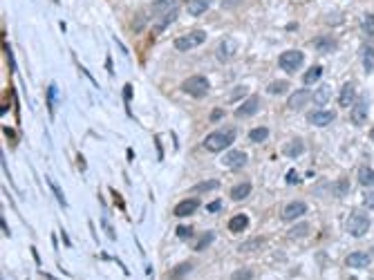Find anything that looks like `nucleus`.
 <instances>
[{"mask_svg": "<svg viewBox=\"0 0 374 280\" xmlns=\"http://www.w3.org/2000/svg\"><path fill=\"white\" fill-rule=\"evenodd\" d=\"M236 142V130H215V132L206 134L204 139V148L211 153H220L224 151V148H229L231 144Z\"/></svg>", "mask_w": 374, "mask_h": 280, "instance_id": "obj_1", "label": "nucleus"}, {"mask_svg": "<svg viewBox=\"0 0 374 280\" xmlns=\"http://www.w3.org/2000/svg\"><path fill=\"white\" fill-rule=\"evenodd\" d=\"M209 88H211L209 79H206V76H202V74L189 76V79L184 81V85H181V90H184L186 94L195 96V99H202V96L209 94Z\"/></svg>", "mask_w": 374, "mask_h": 280, "instance_id": "obj_2", "label": "nucleus"}, {"mask_svg": "<svg viewBox=\"0 0 374 280\" xmlns=\"http://www.w3.org/2000/svg\"><path fill=\"white\" fill-rule=\"evenodd\" d=\"M347 231L352 238H363V235L370 231V218H367L365 213H361V211L352 213L347 220Z\"/></svg>", "mask_w": 374, "mask_h": 280, "instance_id": "obj_3", "label": "nucleus"}, {"mask_svg": "<svg viewBox=\"0 0 374 280\" xmlns=\"http://www.w3.org/2000/svg\"><path fill=\"white\" fill-rule=\"evenodd\" d=\"M305 63V54L300 50H289V52H282L280 59H278V65H280V70L285 72H291L294 74L296 70H300V65Z\"/></svg>", "mask_w": 374, "mask_h": 280, "instance_id": "obj_4", "label": "nucleus"}, {"mask_svg": "<svg viewBox=\"0 0 374 280\" xmlns=\"http://www.w3.org/2000/svg\"><path fill=\"white\" fill-rule=\"evenodd\" d=\"M204 41H206V32L204 30H193V32L184 34V36L175 38V47L179 52H189V50H193V47L202 45Z\"/></svg>", "mask_w": 374, "mask_h": 280, "instance_id": "obj_5", "label": "nucleus"}, {"mask_svg": "<svg viewBox=\"0 0 374 280\" xmlns=\"http://www.w3.org/2000/svg\"><path fill=\"white\" fill-rule=\"evenodd\" d=\"M236 52H238V43L229 36H224L222 41L218 43V47H215V56H218V61H222V63L231 61L233 56H236Z\"/></svg>", "mask_w": 374, "mask_h": 280, "instance_id": "obj_6", "label": "nucleus"}, {"mask_svg": "<svg viewBox=\"0 0 374 280\" xmlns=\"http://www.w3.org/2000/svg\"><path fill=\"white\" fill-rule=\"evenodd\" d=\"M258 110H260V99H258V96H249L242 105H238L236 117L238 119H247V117H251V114H256Z\"/></svg>", "mask_w": 374, "mask_h": 280, "instance_id": "obj_7", "label": "nucleus"}, {"mask_svg": "<svg viewBox=\"0 0 374 280\" xmlns=\"http://www.w3.org/2000/svg\"><path fill=\"white\" fill-rule=\"evenodd\" d=\"M367 117H370V105H367L365 99L356 101V103L352 105V121L356 125H363L367 121Z\"/></svg>", "mask_w": 374, "mask_h": 280, "instance_id": "obj_8", "label": "nucleus"}, {"mask_svg": "<svg viewBox=\"0 0 374 280\" xmlns=\"http://www.w3.org/2000/svg\"><path fill=\"white\" fill-rule=\"evenodd\" d=\"M336 119V114L332 112V110H318V112H311L309 117H307V121L311 125H316V128H325V125H329Z\"/></svg>", "mask_w": 374, "mask_h": 280, "instance_id": "obj_9", "label": "nucleus"}, {"mask_svg": "<svg viewBox=\"0 0 374 280\" xmlns=\"http://www.w3.org/2000/svg\"><path fill=\"white\" fill-rule=\"evenodd\" d=\"M307 213V204L305 202H291V204H287L285 209H282V220L285 222H291V220H298L300 215Z\"/></svg>", "mask_w": 374, "mask_h": 280, "instance_id": "obj_10", "label": "nucleus"}, {"mask_svg": "<svg viewBox=\"0 0 374 280\" xmlns=\"http://www.w3.org/2000/svg\"><path fill=\"white\" fill-rule=\"evenodd\" d=\"M370 262H372L370 253H363V251H354V253H349L347 260H345V264L352 269H365V267H370Z\"/></svg>", "mask_w": 374, "mask_h": 280, "instance_id": "obj_11", "label": "nucleus"}, {"mask_svg": "<svg viewBox=\"0 0 374 280\" xmlns=\"http://www.w3.org/2000/svg\"><path fill=\"white\" fill-rule=\"evenodd\" d=\"M247 153L244 151H231V153H227L224 155V166H229V168H233V171H238V168H242L244 164H247Z\"/></svg>", "mask_w": 374, "mask_h": 280, "instance_id": "obj_12", "label": "nucleus"}, {"mask_svg": "<svg viewBox=\"0 0 374 280\" xmlns=\"http://www.w3.org/2000/svg\"><path fill=\"white\" fill-rule=\"evenodd\" d=\"M198 209H200V200L189 197V200H184V202H179V204H177L175 215H177V218H186V215H193Z\"/></svg>", "mask_w": 374, "mask_h": 280, "instance_id": "obj_13", "label": "nucleus"}, {"mask_svg": "<svg viewBox=\"0 0 374 280\" xmlns=\"http://www.w3.org/2000/svg\"><path fill=\"white\" fill-rule=\"evenodd\" d=\"M309 101V90H296V92H291L289 96V101H287V105H289L291 110H300L303 105Z\"/></svg>", "mask_w": 374, "mask_h": 280, "instance_id": "obj_14", "label": "nucleus"}, {"mask_svg": "<svg viewBox=\"0 0 374 280\" xmlns=\"http://www.w3.org/2000/svg\"><path fill=\"white\" fill-rule=\"evenodd\" d=\"M282 153H285L287 157H300L305 153V144L300 142V139H291V142H287L285 146H282Z\"/></svg>", "mask_w": 374, "mask_h": 280, "instance_id": "obj_15", "label": "nucleus"}, {"mask_svg": "<svg viewBox=\"0 0 374 280\" xmlns=\"http://www.w3.org/2000/svg\"><path fill=\"white\" fill-rule=\"evenodd\" d=\"M150 9H152V14H157V16H164V14L177 9V0H155V3L150 5Z\"/></svg>", "mask_w": 374, "mask_h": 280, "instance_id": "obj_16", "label": "nucleus"}, {"mask_svg": "<svg viewBox=\"0 0 374 280\" xmlns=\"http://www.w3.org/2000/svg\"><path fill=\"white\" fill-rule=\"evenodd\" d=\"M177 16H179V12L177 9H172V12L168 14H164V16H157V23H155V32L159 34V32H164L168 25H172V23L177 21Z\"/></svg>", "mask_w": 374, "mask_h": 280, "instance_id": "obj_17", "label": "nucleus"}, {"mask_svg": "<svg viewBox=\"0 0 374 280\" xmlns=\"http://www.w3.org/2000/svg\"><path fill=\"white\" fill-rule=\"evenodd\" d=\"M340 105H354V101H356V90H354V83H345L343 90H340V96H338Z\"/></svg>", "mask_w": 374, "mask_h": 280, "instance_id": "obj_18", "label": "nucleus"}, {"mask_svg": "<svg viewBox=\"0 0 374 280\" xmlns=\"http://www.w3.org/2000/svg\"><path fill=\"white\" fill-rule=\"evenodd\" d=\"M209 7H211V0H189L186 12H189L191 16H202Z\"/></svg>", "mask_w": 374, "mask_h": 280, "instance_id": "obj_19", "label": "nucleus"}, {"mask_svg": "<svg viewBox=\"0 0 374 280\" xmlns=\"http://www.w3.org/2000/svg\"><path fill=\"white\" fill-rule=\"evenodd\" d=\"M247 226H249V218L242 213L229 220V231H231V233H242V231H247Z\"/></svg>", "mask_w": 374, "mask_h": 280, "instance_id": "obj_20", "label": "nucleus"}, {"mask_svg": "<svg viewBox=\"0 0 374 280\" xmlns=\"http://www.w3.org/2000/svg\"><path fill=\"white\" fill-rule=\"evenodd\" d=\"M311 99H314L316 105H327L329 99H332V88H329V85H323V88H318L311 94Z\"/></svg>", "mask_w": 374, "mask_h": 280, "instance_id": "obj_21", "label": "nucleus"}, {"mask_svg": "<svg viewBox=\"0 0 374 280\" xmlns=\"http://www.w3.org/2000/svg\"><path fill=\"white\" fill-rule=\"evenodd\" d=\"M249 195H251V184H249V182H244V184H238V186L231 188V200H236V202L247 200Z\"/></svg>", "mask_w": 374, "mask_h": 280, "instance_id": "obj_22", "label": "nucleus"}, {"mask_svg": "<svg viewBox=\"0 0 374 280\" xmlns=\"http://www.w3.org/2000/svg\"><path fill=\"white\" fill-rule=\"evenodd\" d=\"M320 76H323V67H320V65H314V67H309V70L305 72L303 83H305V85H311V83H316Z\"/></svg>", "mask_w": 374, "mask_h": 280, "instance_id": "obj_23", "label": "nucleus"}, {"mask_svg": "<svg viewBox=\"0 0 374 280\" xmlns=\"http://www.w3.org/2000/svg\"><path fill=\"white\" fill-rule=\"evenodd\" d=\"M314 45H316V50H318V52H334V50H336V41H334V38H327V36L316 38Z\"/></svg>", "mask_w": 374, "mask_h": 280, "instance_id": "obj_24", "label": "nucleus"}, {"mask_svg": "<svg viewBox=\"0 0 374 280\" xmlns=\"http://www.w3.org/2000/svg\"><path fill=\"white\" fill-rule=\"evenodd\" d=\"M267 139H269V128H253L249 132V142H253V144H262Z\"/></svg>", "mask_w": 374, "mask_h": 280, "instance_id": "obj_25", "label": "nucleus"}, {"mask_svg": "<svg viewBox=\"0 0 374 280\" xmlns=\"http://www.w3.org/2000/svg\"><path fill=\"white\" fill-rule=\"evenodd\" d=\"M358 182H361L363 186H374V168H367L363 166L361 171H358Z\"/></svg>", "mask_w": 374, "mask_h": 280, "instance_id": "obj_26", "label": "nucleus"}, {"mask_svg": "<svg viewBox=\"0 0 374 280\" xmlns=\"http://www.w3.org/2000/svg\"><path fill=\"white\" fill-rule=\"evenodd\" d=\"M287 88H289V83H287V81H271V83L267 85V92L273 94V96H278V94H285Z\"/></svg>", "mask_w": 374, "mask_h": 280, "instance_id": "obj_27", "label": "nucleus"}, {"mask_svg": "<svg viewBox=\"0 0 374 280\" xmlns=\"http://www.w3.org/2000/svg\"><path fill=\"white\" fill-rule=\"evenodd\" d=\"M56 96H59V85L52 83L47 88V108H50V114H54V108H56Z\"/></svg>", "mask_w": 374, "mask_h": 280, "instance_id": "obj_28", "label": "nucleus"}, {"mask_svg": "<svg viewBox=\"0 0 374 280\" xmlns=\"http://www.w3.org/2000/svg\"><path fill=\"white\" fill-rule=\"evenodd\" d=\"M262 244H265V240L262 238H253V240H247V242H242L240 244V251H242V253H249V251H258L262 247Z\"/></svg>", "mask_w": 374, "mask_h": 280, "instance_id": "obj_29", "label": "nucleus"}, {"mask_svg": "<svg viewBox=\"0 0 374 280\" xmlns=\"http://www.w3.org/2000/svg\"><path fill=\"white\" fill-rule=\"evenodd\" d=\"M215 188H220V182L218 180H206V182H200V184L193 186L195 193H209V191H215Z\"/></svg>", "mask_w": 374, "mask_h": 280, "instance_id": "obj_30", "label": "nucleus"}, {"mask_svg": "<svg viewBox=\"0 0 374 280\" xmlns=\"http://www.w3.org/2000/svg\"><path fill=\"white\" fill-rule=\"evenodd\" d=\"M361 56H363V63H365V70L372 72L374 70V50H372L370 45H365L361 50Z\"/></svg>", "mask_w": 374, "mask_h": 280, "instance_id": "obj_31", "label": "nucleus"}, {"mask_svg": "<svg viewBox=\"0 0 374 280\" xmlns=\"http://www.w3.org/2000/svg\"><path fill=\"white\" fill-rule=\"evenodd\" d=\"M191 273V264L189 262H184V264H179V267L175 269V271L170 273V280H181V278H186Z\"/></svg>", "mask_w": 374, "mask_h": 280, "instance_id": "obj_32", "label": "nucleus"}, {"mask_svg": "<svg viewBox=\"0 0 374 280\" xmlns=\"http://www.w3.org/2000/svg\"><path fill=\"white\" fill-rule=\"evenodd\" d=\"M309 233V224L307 222H303V224H298V226H294V229L289 231V238H305V235Z\"/></svg>", "mask_w": 374, "mask_h": 280, "instance_id": "obj_33", "label": "nucleus"}, {"mask_svg": "<svg viewBox=\"0 0 374 280\" xmlns=\"http://www.w3.org/2000/svg\"><path fill=\"white\" fill-rule=\"evenodd\" d=\"M363 34L374 36V14H365L363 16Z\"/></svg>", "mask_w": 374, "mask_h": 280, "instance_id": "obj_34", "label": "nucleus"}, {"mask_svg": "<svg viewBox=\"0 0 374 280\" xmlns=\"http://www.w3.org/2000/svg\"><path fill=\"white\" fill-rule=\"evenodd\" d=\"M213 240H215V233H213V231H206V233L202 235V238H200V242L195 244V249H198V251H202V249L209 247V244L213 242Z\"/></svg>", "mask_w": 374, "mask_h": 280, "instance_id": "obj_35", "label": "nucleus"}, {"mask_svg": "<svg viewBox=\"0 0 374 280\" xmlns=\"http://www.w3.org/2000/svg\"><path fill=\"white\" fill-rule=\"evenodd\" d=\"M347 191H349V182L347 180H338L336 184H334V195H336V197H343Z\"/></svg>", "mask_w": 374, "mask_h": 280, "instance_id": "obj_36", "label": "nucleus"}, {"mask_svg": "<svg viewBox=\"0 0 374 280\" xmlns=\"http://www.w3.org/2000/svg\"><path fill=\"white\" fill-rule=\"evenodd\" d=\"M253 278V271L249 267H244V269H238L236 273L231 276V280H251Z\"/></svg>", "mask_w": 374, "mask_h": 280, "instance_id": "obj_37", "label": "nucleus"}, {"mask_svg": "<svg viewBox=\"0 0 374 280\" xmlns=\"http://www.w3.org/2000/svg\"><path fill=\"white\" fill-rule=\"evenodd\" d=\"M50 186H52V191H54V195H56V200L61 202V204L63 206H68V200H65V195H63V191H61V186H56L54 182L50 180Z\"/></svg>", "mask_w": 374, "mask_h": 280, "instance_id": "obj_38", "label": "nucleus"}, {"mask_svg": "<svg viewBox=\"0 0 374 280\" xmlns=\"http://www.w3.org/2000/svg\"><path fill=\"white\" fill-rule=\"evenodd\" d=\"M193 235V229L191 226H177V238L179 240H189Z\"/></svg>", "mask_w": 374, "mask_h": 280, "instance_id": "obj_39", "label": "nucleus"}, {"mask_svg": "<svg viewBox=\"0 0 374 280\" xmlns=\"http://www.w3.org/2000/svg\"><path fill=\"white\" fill-rule=\"evenodd\" d=\"M363 206L374 211V191H367L365 195H363Z\"/></svg>", "mask_w": 374, "mask_h": 280, "instance_id": "obj_40", "label": "nucleus"}, {"mask_svg": "<svg viewBox=\"0 0 374 280\" xmlns=\"http://www.w3.org/2000/svg\"><path fill=\"white\" fill-rule=\"evenodd\" d=\"M206 211H209V213H218V211H222V202H220V200H213L209 206H206Z\"/></svg>", "mask_w": 374, "mask_h": 280, "instance_id": "obj_41", "label": "nucleus"}, {"mask_svg": "<svg viewBox=\"0 0 374 280\" xmlns=\"http://www.w3.org/2000/svg\"><path fill=\"white\" fill-rule=\"evenodd\" d=\"M298 182H300V177H298V173H296V171L287 173V184H298Z\"/></svg>", "mask_w": 374, "mask_h": 280, "instance_id": "obj_42", "label": "nucleus"}, {"mask_svg": "<svg viewBox=\"0 0 374 280\" xmlns=\"http://www.w3.org/2000/svg\"><path fill=\"white\" fill-rule=\"evenodd\" d=\"M5 52H7V59H9V70L16 72V63H14V54H12V50H9V45H5Z\"/></svg>", "mask_w": 374, "mask_h": 280, "instance_id": "obj_43", "label": "nucleus"}, {"mask_svg": "<svg viewBox=\"0 0 374 280\" xmlns=\"http://www.w3.org/2000/svg\"><path fill=\"white\" fill-rule=\"evenodd\" d=\"M123 99H126V103H130V99H132V85L130 83L123 85Z\"/></svg>", "mask_w": 374, "mask_h": 280, "instance_id": "obj_44", "label": "nucleus"}, {"mask_svg": "<svg viewBox=\"0 0 374 280\" xmlns=\"http://www.w3.org/2000/svg\"><path fill=\"white\" fill-rule=\"evenodd\" d=\"M240 3H242V0H220V5H222V7H227V9H231V7H238Z\"/></svg>", "mask_w": 374, "mask_h": 280, "instance_id": "obj_45", "label": "nucleus"}, {"mask_svg": "<svg viewBox=\"0 0 374 280\" xmlns=\"http://www.w3.org/2000/svg\"><path fill=\"white\" fill-rule=\"evenodd\" d=\"M224 117V110H213L211 112V121H218V119H222Z\"/></svg>", "mask_w": 374, "mask_h": 280, "instance_id": "obj_46", "label": "nucleus"}, {"mask_svg": "<svg viewBox=\"0 0 374 280\" xmlns=\"http://www.w3.org/2000/svg\"><path fill=\"white\" fill-rule=\"evenodd\" d=\"M244 92H247V88H238V90H236V92H233V94H231V99H238V96H242Z\"/></svg>", "mask_w": 374, "mask_h": 280, "instance_id": "obj_47", "label": "nucleus"}, {"mask_svg": "<svg viewBox=\"0 0 374 280\" xmlns=\"http://www.w3.org/2000/svg\"><path fill=\"white\" fill-rule=\"evenodd\" d=\"M0 226H3V231H5V235H9V229H7V224H5V220L0 222Z\"/></svg>", "mask_w": 374, "mask_h": 280, "instance_id": "obj_48", "label": "nucleus"}]
</instances>
